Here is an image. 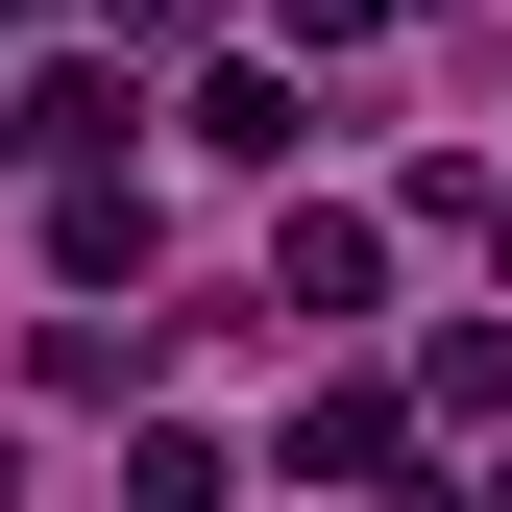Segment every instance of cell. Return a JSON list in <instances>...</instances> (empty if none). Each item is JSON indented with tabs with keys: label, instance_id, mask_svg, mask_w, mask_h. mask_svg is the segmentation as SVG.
Masks as SVG:
<instances>
[{
	"label": "cell",
	"instance_id": "6da1fadb",
	"mask_svg": "<svg viewBox=\"0 0 512 512\" xmlns=\"http://www.w3.org/2000/svg\"><path fill=\"white\" fill-rule=\"evenodd\" d=\"M366 293H391V220H342V196H317V220L269 244V317H366Z\"/></svg>",
	"mask_w": 512,
	"mask_h": 512
},
{
	"label": "cell",
	"instance_id": "7a4b0ae2",
	"mask_svg": "<svg viewBox=\"0 0 512 512\" xmlns=\"http://www.w3.org/2000/svg\"><path fill=\"white\" fill-rule=\"evenodd\" d=\"M49 269H74V293H147V196L74 171V196H49Z\"/></svg>",
	"mask_w": 512,
	"mask_h": 512
},
{
	"label": "cell",
	"instance_id": "3957f363",
	"mask_svg": "<svg viewBox=\"0 0 512 512\" xmlns=\"http://www.w3.org/2000/svg\"><path fill=\"white\" fill-rule=\"evenodd\" d=\"M196 147H220V171H293L317 98H293V74H196Z\"/></svg>",
	"mask_w": 512,
	"mask_h": 512
},
{
	"label": "cell",
	"instance_id": "277c9868",
	"mask_svg": "<svg viewBox=\"0 0 512 512\" xmlns=\"http://www.w3.org/2000/svg\"><path fill=\"white\" fill-rule=\"evenodd\" d=\"M25 147H122V74H25V98H0V171H25Z\"/></svg>",
	"mask_w": 512,
	"mask_h": 512
},
{
	"label": "cell",
	"instance_id": "5b68a950",
	"mask_svg": "<svg viewBox=\"0 0 512 512\" xmlns=\"http://www.w3.org/2000/svg\"><path fill=\"white\" fill-rule=\"evenodd\" d=\"M122 512H220V439H196V415H147V464H122Z\"/></svg>",
	"mask_w": 512,
	"mask_h": 512
}]
</instances>
